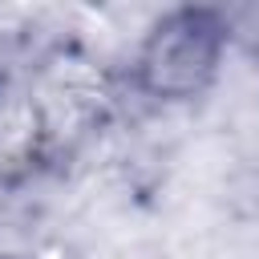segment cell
<instances>
[{
    "label": "cell",
    "mask_w": 259,
    "mask_h": 259,
    "mask_svg": "<svg viewBox=\"0 0 259 259\" xmlns=\"http://www.w3.org/2000/svg\"><path fill=\"white\" fill-rule=\"evenodd\" d=\"M235 40V16L214 4L166 8L138 40L130 77L154 105H186L214 89L227 49Z\"/></svg>",
    "instance_id": "1"
}]
</instances>
